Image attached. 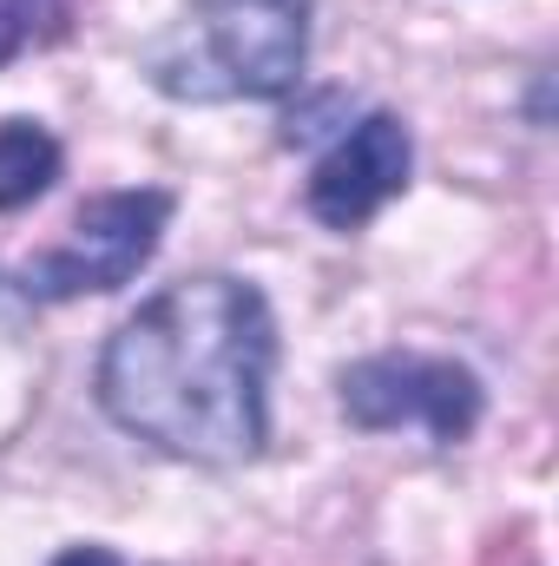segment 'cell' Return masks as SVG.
Listing matches in <instances>:
<instances>
[{"label": "cell", "mask_w": 559, "mask_h": 566, "mask_svg": "<svg viewBox=\"0 0 559 566\" xmlns=\"http://www.w3.org/2000/svg\"><path fill=\"white\" fill-rule=\"evenodd\" d=\"M271 376H277V310L251 277L198 271L165 283L106 336L93 396L106 422L133 441L238 468L271 441Z\"/></svg>", "instance_id": "cell-1"}, {"label": "cell", "mask_w": 559, "mask_h": 566, "mask_svg": "<svg viewBox=\"0 0 559 566\" xmlns=\"http://www.w3.org/2000/svg\"><path fill=\"white\" fill-rule=\"evenodd\" d=\"M309 66V0H191L145 46V80L178 106L283 99Z\"/></svg>", "instance_id": "cell-2"}, {"label": "cell", "mask_w": 559, "mask_h": 566, "mask_svg": "<svg viewBox=\"0 0 559 566\" xmlns=\"http://www.w3.org/2000/svg\"><path fill=\"white\" fill-rule=\"evenodd\" d=\"M171 211H178V198L165 185H126V191L86 198L80 218H73V231L53 251L27 258L20 290L33 303H80V296L126 290L158 258V244L171 231Z\"/></svg>", "instance_id": "cell-3"}, {"label": "cell", "mask_w": 559, "mask_h": 566, "mask_svg": "<svg viewBox=\"0 0 559 566\" xmlns=\"http://www.w3.org/2000/svg\"><path fill=\"white\" fill-rule=\"evenodd\" d=\"M336 402L349 428L362 434H395V428H421L434 448L467 441L481 416H487V389L467 363L454 356H415V349H382L362 356L336 376Z\"/></svg>", "instance_id": "cell-4"}, {"label": "cell", "mask_w": 559, "mask_h": 566, "mask_svg": "<svg viewBox=\"0 0 559 566\" xmlns=\"http://www.w3.org/2000/svg\"><path fill=\"white\" fill-rule=\"evenodd\" d=\"M415 178V139L402 113H362L342 139L309 165L303 205L323 231H362L376 211H389Z\"/></svg>", "instance_id": "cell-5"}, {"label": "cell", "mask_w": 559, "mask_h": 566, "mask_svg": "<svg viewBox=\"0 0 559 566\" xmlns=\"http://www.w3.org/2000/svg\"><path fill=\"white\" fill-rule=\"evenodd\" d=\"M66 151L40 119H0V211H27L60 185Z\"/></svg>", "instance_id": "cell-6"}, {"label": "cell", "mask_w": 559, "mask_h": 566, "mask_svg": "<svg viewBox=\"0 0 559 566\" xmlns=\"http://www.w3.org/2000/svg\"><path fill=\"white\" fill-rule=\"evenodd\" d=\"M27 40H33V13H27V7H13V0H0V66H7V60H20V53H27Z\"/></svg>", "instance_id": "cell-7"}, {"label": "cell", "mask_w": 559, "mask_h": 566, "mask_svg": "<svg viewBox=\"0 0 559 566\" xmlns=\"http://www.w3.org/2000/svg\"><path fill=\"white\" fill-rule=\"evenodd\" d=\"M46 566H126L113 547H99V541H80V547H66V554H53Z\"/></svg>", "instance_id": "cell-8"}, {"label": "cell", "mask_w": 559, "mask_h": 566, "mask_svg": "<svg viewBox=\"0 0 559 566\" xmlns=\"http://www.w3.org/2000/svg\"><path fill=\"white\" fill-rule=\"evenodd\" d=\"M13 7H27V13H33V20H40V7H53V0H13Z\"/></svg>", "instance_id": "cell-9"}]
</instances>
